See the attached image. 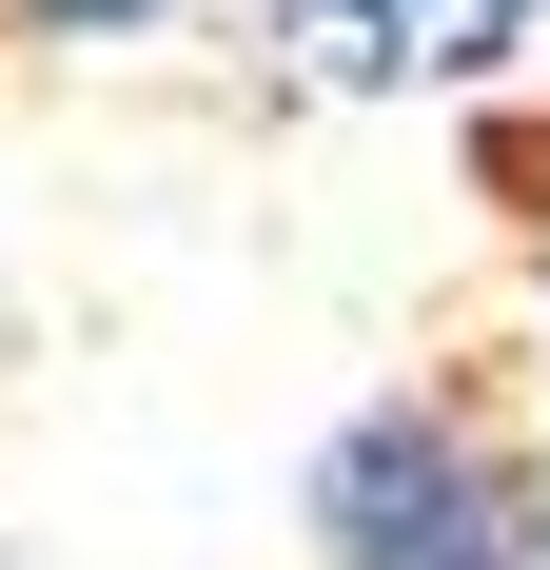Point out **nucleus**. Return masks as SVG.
Listing matches in <instances>:
<instances>
[{"instance_id":"7ed1b4c3","label":"nucleus","mask_w":550,"mask_h":570,"mask_svg":"<svg viewBox=\"0 0 550 570\" xmlns=\"http://www.w3.org/2000/svg\"><path fill=\"white\" fill-rule=\"evenodd\" d=\"M472 177H492L511 256H531V335H550V99H492V118H472Z\"/></svg>"},{"instance_id":"f03ea898","label":"nucleus","mask_w":550,"mask_h":570,"mask_svg":"<svg viewBox=\"0 0 550 570\" xmlns=\"http://www.w3.org/2000/svg\"><path fill=\"white\" fill-rule=\"evenodd\" d=\"M550 0H275V79L315 99H433V79H492Z\"/></svg>"},{"instance_id":"20e7f679","label":"nucleus","mask_w":550,"mask_h":570,"mask_svg":"<svg viewBox=\"0 0 550 570\" xmlns=\"http://www.w3.org/2000/svg\"><path fill=\"white\" fill-rule=\"evenodd\" d=\"M0 20H20V40H158L177 0H0Z\"/></svg>"},{"instance_id":"f257e3e1","label":"nucleus","mask_w":550,"mask_h":570,"mask_svg":"<svg viewBox=\"0 0 550 570\" xmlns=\"http://www.w3.org/2000/svg\"><path fill=\"white\" fill-rule=\"evenodd\" d=\"M315 570H550V433L492 354H413L295 472Z\"/></svg>"}]
</instances>
